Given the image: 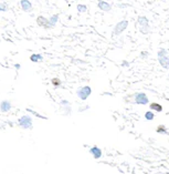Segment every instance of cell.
I'll use <instances>...</instances> for the list:
<instances>
[{
    "mask_svg": "<svg viewBox=\"0 0 169 174\" xmlns=\"http://www.w3.org/2000/svg\"><path fill=\"white\" fill-rule=\"evenodd\" d=\"M76 9H77V12L80 13H84L87 11V6L86 5H82V3H80V5L76 6Z\"/></svg>",
    "mask_w": 169,
    "mask_h": 174,
    "instance_id": "cell-16",
    "label": "cell"
},
{
    "mask_svg": "<svg viewBox=\"0 0 169 174\" xmlns=\"http://www.w3.org/2000/svg\"><path fill=\"white\" fill-rule=\"evenodd\" d=\"M149 108H150V110L156 111V112H161V111H163V107H161L160 104H159V103H157V102L150 103Z\"/></svg>",
    "mask_w": 169,
    "mask_h": 174,
    "instance_id": "cell-14",
    "label": "cell"
},
{
    "mask_svg": "<svg viewBox=\"0 0 169 174\" xmlns=\"http://www.w3.org/2000/svg\"><path fill=\"white\" fill-rule=\"evenodd\" d=\"M140 54H142V57H143V58H146V55H149V53H148L147 51H143V52L140 53Z\"/></svg>",
    "mask_w": 169,
    "mask_h": 174,
    "instance_id": "cell-24",
    "label": "cell"
},
{
    "mask_svg": "<svg viewBox=\"0 0 169 174\" xmlns=\"http://www.w3.org/2000/svg\"><path fill=\"white\" fill-rule=\"evenodd\" d=\"M90 109V106H85V107H81V108L79 109V112H84V111L89 110Z\"/></svg>",
    "mask_w": 169,
    "mask_h": 174,
    "instance_id": "cell-22",
    "label": "cell"
},
{
    "mask_svg": "<svg viewBox=\"0 0 169 174\" xmlns=\"http://www.w3.org/2000/svg\"><path fill=\"white\" fill-rule=\"evenodd\" d=\"M20 7L24 12H30L32 10V3L30 2L29 0H20Z\"/></svg>",
    "mask_w": 169,
    "mask_h": 174,
    "instance_id": "cell-11",
    "label": "cell"
},
{
    "mask_svg": "<svg viewBox=\"0 0 169 174\" xmlns=\"http://www.w3.org/2000/svg\"><path fill=\"white\" fill-rule=\"evenodd\" d=\"M37 24L38 26L42 27V28H44V29H51L52 27H51L50 24V20L49 19H47L45 17L43 16H39L37 18Z\"/></svg>",
    "mask_w": 169,
    "mask_h": 174,
    "instance_id": "cell-7",
    "label": "cell"
},
{
    "mask_svg": "<svg viewBox=\"0 0 169 174\" xmlns=\"http://www.w3.org/2000/svg\"><path fill=\"white\" fill-rule=\"evenodd\" d=\"M11 108H12V104H11V102L9 100H2L0 102V110L3 113L9 112L11 110Z\"/></svg>",
    "mask_w": 169,
    "mask_h": 174,
    "instance_id": "cell-10",
    "label": "cell"
},
{
    "mask_svg": "<svg viewBox=\"0 0 169 174\" xmlns=\"http://www.w3.org/2000/svg\"><path fill=\"white\" fill-rule=\"evenodd\" d=\"M92 93V89L89 85H85V87H81L76 90V95L79 97L82 101H85L86 99H89V97Z\"/></svg>",
    "mask_w": 169,
    "mask_h": 174,
    "instance_id": "cell-4",
    "label": "cell"
},
{
    "mask_svg": "<svg viewBox=\"0 0 169 174\" xmlns=\"http://www.w3.org/2000/svg\"><path fill=\"white\" fill-rule=\"evenodd\" d=\"M66 104H71L68 100H61L60 101V106H66Z\"/></svg>",
    "mask_w": 169,
    "mask_h": 174,
    "instance_id": "cell-23",
    "label": "cell"
},
{
    "mask_svg": "<svg viewBox=\"0 0 169 174\" xmlns=\"http://www.w3.org/2000/svg\"><path fill=\"white\" fill-rule=\"evenodd\" d=\"M62 108V111H63V114L65 116H70L72 113V108H71V104H66V106H61Z\"/></svg>",
    "mask_w": 169,
    "mask_h": 174,
    "instance_id": "cell-13",
    "label": "cell"
},
{
    "mask_svg": "<svg viewBox=\"0 0 169 174\" xmlns=\"http://www.w3.org/2000/svg\"><path fill=\"white\" fill-rule=\"evenodd\" d=\"M118 1H124V0H118Z\"/></svg>",
    "mask_w": 169,
    "mask_h": 174,
    "instance_id": "cell-28",
    "label": "cell"
},
{
    "mask_svg": "<svg viewBox=\"0 0 169 174\" xmlns=\"http://www.w3.org/2000/svg\"><path fill=\"white\" fill-rule=\"evenodd\" d=\"M18 125L22 129L30 130L33 127V122H32V116L31 115H22L20 119H18L17 121Z\"/></svg>",
    "mask_w": 169,
    "mask_h": 174,
    "instance_id": "cell-3",
    "label": "cell"
},
{
    "mask_svg": "<svg viewBox=\"0 0 169 174\" xmlns=\"http://www.w3.org/2000/svg\"><path fill=\"white\" fill-rule=\"evenodd\" d=\"M16 68H17V69H20V64L17 63V64H16Z\"/></svg>",
    "mask_w": 169,
    "mask_h": 174,
    "instance_id": "cell-27",
    "label": "cell"
},
{
    "mask_svg": "<svg viewBox=\"0 0 169 174\" xmlns=\"http://www.w3.org/2000/svg\"><path fill=\"white\" fill-rule=\"evenodd\" d=\"M89 152H90V154L95 159V160L102 158V155H103V152H102V150H101L98 146H92V148L89 150Z\"/></svg>",
    "mask_w": 169,
    "mask_h": 174,
    "instance_id": "cell-9",
    "label": "cell"
},
{
    "mask_svg": "<svg viewBox=\"0 0 169 174\" xmlns=\"http://www.w3.org/2000/svg\"><path fill=\"white\" fill-rule=\"evenodd\" d=\"M117 7H118V8H125V7H128V5H123V3H118V5H117Z\"/></svg>",
    "mask_w": 169,
    "mask_h": 174,
    "instance_id": "cell-25",
    "label": "cell"
},
{
    "mask_svg": "<svg viewBox=\"0 0 169 174\" xmlns=\"http://www.w3.org/2000/svg\"><path fill=\"white\" fill-rule=\"evenodd\" d=\"M50 20V24H51V27L52 28H54L56 27V24H58V21H59V15L56 13V15H53V16H51V18L49 19Z\"/></svg>",
    "mask_w": 169,
    "mask_h": 174,
    "instance_id": "cell-15",
    "label": "cell"
},
{
    "mask_svg": "<svg viewBox=\"0 0 169 174\" xmlns=\"http://www.w3.org/2000/svg\"><path fill=\"white\" fill-rule=\"evenodd\" d=\"M145 119L147 120V121H151V120L155 119V114H154L151 111H147L145 113Z\"/></svg>",
    "mask_w": 169,
    "mask_h": 174,
    "instance_id": "cell-17",
    "label": "cell"
},
{
    "mask_svg": "<svg viewBox=\"0 0 169 174\" xmlns=\"http://www.w3.org/2000/svg\"><path fill=\"white\" fill-rule=\"evenodd\" d=\"M51 83H52L54 87H60L62 82H61V80L59 79V78H53V79L51 80Z\"/></svg>",
    "mask_w": 169,
    "mask_h": 174,
    "instance_id": "cell-19",
    "label": "cell"
},
{
    "mask_svg": "<svg viewBox=\"0 0 169 174\" xmlns=\"http://www.w3.org/2000/svg\"><path fill=\"white\" fill-rule=\"evenodd\" d=\"M156 131H157V133H165V134L167 133V129L165 125H159V127L157 128Z\"/></svg>",
    "mask_w": 169,
    "mask_h": 174,
    "instance_id": "cell-20",
    "label": "cell"
},
{
    "mask_svg": "<svg viewBox=\"0 0 169 174\" xmlns=\"http://www.w3.org/2000/svg\"><path fill=\"white\" fill-rule=\"evenodd\" d=\"M127 27H128V21L127 20H122V21L117 22L115 28H114L113 34L114 36H119L127 29Z\"/></svg>",
    "mask_w": 169,
    "mask_h": 174,
    "instance_id": "cell-5",
    "label": "cell"
},
{
    "mask_svg": "<svg viewBox=\"0 0 169 174\" xmlns=\"http://www.w3.org/2000/svg\"><path fill=\"white\" fill-rule=\"evenodd\" d=\"M122 64H123V67H128V66H130V63H128L127 61H123V63H122Z\"/></svg>",
    "mask_w": 169,
    "mask_h": 174,
    "instance_id": "cell-26",
    "label": "cell"
},
{
    "mask_svg": "<svg viewBox=\"0 0 169 174\" xmlns=\"http://www.w3.org/2000/svg\"><path fill=\"white\" fill-rule=\"evenodd\" d=\"M97 7L100 10L104 11V12H109L112 10V5L107 1H104V0H98Z\"/></svg>",
    "mask_w": 169,
    "mask_h": 174,
    "instance_id": "cell-8",
    "label": "cell"
},
{
    "mask_svg": "<svg viewBox=\"0 0 169 174\" xmlns=\"http://www.w3.org/2000/svg\"><path fill=\"white\" fill-rule=\"evenodd\" d=\"M27 111H28V112H30V113H32L33 114V115H35V116H38V118H41V119H44V120H47L48 119V118H47V116H43V115H41V114H39L38 113V112H35V111H33V110H31V109H27Z\"/></svg>",
    "mask_w": 169,
    "mask_h": 174,
    "instance_id": "cell-18",
    "label": "cell"
},
{
    "mask_svg": "<svg viewBox=\"0 0 169 174\" xmlns=\"http://www.w3.org/2000/svg\"><path fill=\"white\" fill-rule=\"evenodd\" d=\"M157 57H158V61L160 66L164 69H169V54L168 51L166 49H159L158 53H157Z\"/></svg>",
    "mask_w": 169,
    "mask_h": 174,
    "instance_id": "cell-2",
    "label": "cell"
},
{
    "mask_svg": "<svg viewBox=\"0 0 169 174\" xmlns=\"http://www.w3.org/2000/svg\"><path fill=\"white\" fill-rule=\"evenodd\" d=\"M137 24L139 26V30L142 33L147 34L151 32V28L149 26V20H148L147 17L145 16H140L137 18Z\"/></svg>",
    "mask_w": 169,
    "mask_h": 174,
    "instance_id": "cell-1",
    "label": "cell"
},
{
    "mask_svg": "<svg viewBox=\"0 0 169 174\" xmlns=\"http://www.w3.org/2000/svg\"><path fill=\"white\" fill-rule=\"evenodd\" d=\"M7 10H8V6H7V3L0 2V11L5 12V11H7Z\"/></svg>",
    "mask_w": 169,
    "mask_h": 174,
    "instance_id": "cell-21",
    "label": "cell"
},
{
    "mask_svg": "<svg viewBox=\"0 0 169 174\" xmlns=\"http://www.w3.org/2000/svg\"><path fill=\"white\" fill-rule=\"evenodd\" d=\"M134 102L136 104H142V106H146L148 104L149 100H148L147 95L145 92H138L134 95Z\"/></svg>",
    "mask_w": 169,
    "mask_h": 174,
    "instance_id": "cell-6",
    "label": "cell"
},
{
    "mask_svg": "<svg viewBox=\"0 0 169 174\" xmlns=\"http://www.w3.org/2000/svg\"><path fill=\"white\" fill-rule=\"evenodd\" d=\"M30 60L32 62H41V61H43V57L40 53H33V54L30 55Z\"/></svg>",
    "mask_w": 169,
    "mask_h": 174,
    "instance_id": "cell-12",
    "label": "cell"
}]
</instances>
